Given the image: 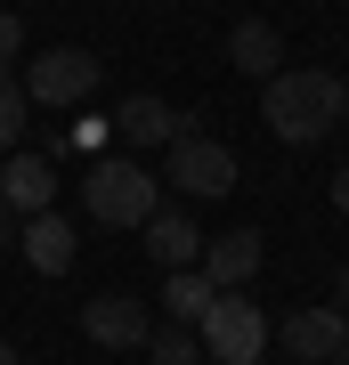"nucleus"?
Returning <instances> with one entry per match:
<instances>
[{
  "label": "nucleus",
  "mask_w": 349,
  "mask_h": 365,
  "mask_svg": "<svg viewBox=\"0 0 349 365\" xmlns=\"http://www.w3.org/2000/svg\"><path fill=\"white\" fill-rule=\"evenodd\" d=\"M146 365H203L195 325H155V333H146Z\"/></svg>",
  "instance_id": "15"
},
{
  "label": "nucleus",
  "mask_w": 349,
  "mask_h": 365,
  "mask_svg": "<svg viewBox=\"0 0 349 365\" xmlns=\"http://www.w3.org/2000/svg\"><path fill=\"white\" fill-rule=\"evenodd\" d=\"M333 211H349V163L333 170Z\"/></svg>",
  "instance_id": "19"
},
{
  "label": "nucleus",
  "mask_w": 349,
  "mask_h": 365,
  "mask_svg": "<svg viewBox=\"0 0 349 365\" xmlns=\"http://www.w3.org/2000/svg\"><path fill=\"white\" fill-rule=\"evenodd\" d=\"M0 203H9L16 220L49 211V203H57V170H49V155H9V170H0Z\"/></svg>",
  "instance_id": "10"
},
{
  "label": "nucleus",
  "mask_w": 349,
  "mask_h": 365,
  "mask_svg": "<svg viewBox=\"0 0 349 365\" xmlns=\"http://www.w3.org/2000/svg\"><path fill=\"white\" fill-rule=\"evenodd\" d=\"M211 300H220V284H211L203 268H171V284H163V317H179V325H203Z\"/></svg>",
  "instance_id": "14"
},
{
  "label": "nucleus",
  "mask_w": 349,
  "mask_h": 365,
  "mask_svg": "<svg viewBox=\"0 0 349 365\" xmlns=\"http://www.w3.org/2000/svg\"><path fill=\"white\" fill-rule=\"evenodd\" d=\"M25 81H9V73H0V155H16V138H25Z\"/></svg>",
  "instance_id": "16"
},
{
  "label": "nucleus",
  "mask_w": 349,
  "mask_h": 365,
  "mask_svg": "<svg viewBox=\"0 0 349 365\" xmlns=\"http://www.w3.org/2000/svg\"><path fill=\"white\" fill-rule=\"evenodd\" d=\"M349 349V309L333 300V309H293L285 317V357L300 365H325V357H341Z\"/></svg>",
  "instance_id": "7"
},
{
  "label": "nucleus",
  "mask_w": 349,
  "mask_h": 365,
  "mask_svg": "<svg viewBox=\"0 0 349 365\" xmlns=\"http://www.w3.org/2000/svg\"><path fill=\"white\" fill-rule=\"evenodd\" d=\"M195 341H203L211 365H260L268 357V309L252 292H220L203 309V325H195Z\"/></svg>",
  "instance_id": "2"
},
{
  "label": "nucleus",
  "mask_w": 349,
  "mask_h": 365,
  "mask_svg": "<svg viewBox=\"0 0 349 365\" xmlns=\"http://www.w3.org/2000/svg\"><path fill=\"white\" fill-rule=\"evenodd\" d=\"M260 260H268V244H260V227H228L220 244H203V268L220 292H244V276H260Z\"/></svg>",
  "instance_id": "9"
},
{
  "label": "nucleus",
  "mask_w": 349,
  "mask_h": 365,
  "mask_svg": "<svg viewBox=\"0 0 349 365\" xmlns=\"http://www.w3.org/2000/svg\"><path fill=\"white\" fill-rule=\"evenodd\" d=\"M16 235H25V220H16V211H9V203H0V252H9V244H16Z\"/></svg>",
  "instance_id": "18"
},
{
  "label": "nucleus",
  "mask_w": 349,
  "mask_h": 365,
  "mask_svg": "<svg viewBox=\"0 0 349 365\" xmlns=\"http://www.w3.org/2000/svg\"><path fill=\"white\" fill-rule=\"evenodd\" d=\"M341 114H349V81L325 73V66H285V73L260 81V122L285 146H317Z\"/></svg>",
  "instance_id": "1"
},
{
  "label": "nucleus",
  "mask_w": 349,
  "mask_h": 365,
  "mask_svg": "<svg viewBox=\"0 0 349 365\" xmlns=\"http://www.w3.org/2000/svg\"><path fill=\"white\" fill-rule=\"evenodd\" d=\"M163 187H179L187 203H211V195L236 187V155L220 138H203V130H179L171 138V163H163Z\"/></svg>",
  "instance_id": "4"
},
{
  "label": "nucleus",
  "mask_w": 349,
  "mask_h": 365,
  "mask_svg": "<svg viewBox=\"0 0 349 365\" xmlns=\"http://www.w3.org/2000/svg\"><path fill=\"white\" fill-rule=\"evenodd\" d=\"M0 365H16V349H9V341H0Z\"/></svg>",
  "instance_id": "20"
},
{
  "label": "nucleus",
  "mask_w": 349,
  "mask_h": 365,
  "mask_svg": "<svg viewBox=\"0 0 349 365\" xmlns=\"http://www.w3.org/2000/svg\"><path fill=\"white\" fill-rule=\"evenodd\" d=\"M114 130H122L130 146H171V138L187 130V114H179V106H163L155 90H138V98L114 106Z\"/></svg>",
  "instance_id": "11"
},
{
  "label": "nucleus",
  "mask_w": 349,
  "mask_h": 365,
  "mask_svg": "<svg viewBox=\"0 0 349 365\" xmlns=\"http://www.w3.org/2000/svg\"><path fill=\"white\" fill-rule=\"evenodd\" d=\"M81 333L98 341V349H146V333H155V309L130 292H98L90 309H81Z\"/></svg>",
  "instance_id": "6"
},
{
  "label": "nucleus",
  "mask_w": 349,
  "mask_h": 365,
  "mask_svg": "<svg viewBox=\"0 0 349 365\" xmlns=\"http://www.w3.org/2000/svg\"><path fill=\"white\" fill-rule=\"evenodd\" d=\"M9 57H25V16L0 9V73H9Z\"/></svg>",
  "instance_id": "17"
},
{
  "label": "nucleus",
  "mask_w": 349,
  "mask_h": 365,
  "mask_svg": "<svg viewBox=\"0 0 349 365\" xmlns=\"http://www.w3.org/2000/svg\"><path fill=\"white\" fill-rule=\"evenodd\" d=\"M146 252H155V268H195L203 260V227L187 211H155L146 220Z\"/></svg>",
  "instance_id": "13"
},
{
  "label": "nucleus",
  "mask_w": 349,
  "mask_h": 365,
  "mask_svg": "<svg viewBox=\"0 0 349 365\" xmlns=\"http://www.w3.org/2000/svg\"><path fill=\"white\" fill-rule=\"evenodd\" d=\"M81 195H90V220L98 227H146L163 211L146 163H90V187H81Z\"/></svg>",
  "instance_id": "3"
},
{
  "label": "nucleus",
  "mask_w": 349,
  "mask_h": 365,
  "mask_svg": "<svg viewBox=\"0 0 349 365\" xmlns=\"http://www.w3.org/2000/svg\"><path fill=\"white\" fill-rule=\"evenodd\" d=\"M341 357H349V349H341Z\"/></svg>",
  "instance_id": "22"
},
{
  "label": "nucleus",
  "mask_w": 349,
  "mask_h": 365,
  "mask_svg": "<svg viewBox=\"0 0 349 365\" xmlns=\"http://www.w3.org/2000/svg\"><path fill=\"white\" fill-rule=\"evenodd\" d=\"M228 57H236V73L268 81V73H285V33H276V25H260V16H244V25L228 33Z\"/></svg>",
  "instance_id": "12"
},
{
  "label": "nucleus",
  "mask_w": 349,
  "mask_h": 365,
  "mask_svg": "<svg viewBox=\"0 0 349 365\" xmlns=\"http://www.w3.org/2000/svg\"><path fill=\"white\" fill-rule=\"evenodd\" d=\"M16 252H25L33 276H65V268H74V252H81V235H74V220H65V211H33L25 235H16Z\"/></svg>",
  "instance_id": "8"
},
{
  "label": "nucleus",
  "mask_w": 349,
  "mask_h": 365,
  "mask_svg": "<svg viewBox=\"0 0 349 365\" xmlns=\"http://www.w3.org/2000/svg\"><path fill=\"white\" fill-rule=\"evenodd\" d=\"M341 309H349V268H341Z\"/></svg>",
  "instance_id": "21"
},
{
  "label": "nucleus",
  "mask_w": 349,
  "mask_h": 365,
  "mask_svg": "<svg viewBox=\"0 0 349 365\" xmlns=\"http://www.w3.org/2000/svg\"><path fill=\"white\" fill-rule=\"evenodd\" d=\"M98 73H106V57H90V49H41V57H25V98L33 106H81L98 90Z\"/></svg>",
  "instance_id": "5"
}]
</instances>
